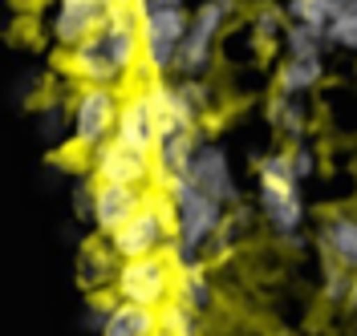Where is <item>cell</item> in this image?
I'll use <instances>...</instances> for the list:
<instances>
[{
  "mask_svg": "<svg viewBox=\"0 0 357 336\" xmlns=\"http://www.w3.org/2000/svg\"><path fill=\"white\" fill-rule=\"evenodd\" d=\"M138 21H142V69L151 77L175 69L191 29V13L178 0H142Z\"/></svg>",
  "mask_w": 357,
  "mask_h": 336,
  "instance_id": "1",
  "label": "cell"
},
{
  "mask_svg": "<svg viewBox=\"0 0 357 336\" xmlns=\"http://www.w3.org/2000/svg\"><path fill=\"white\" fill-rule=\"evenodd\" d=\"M256 179H260V211H264L268 227H272L280 239L301 235V223H305V199H301V179H296V170H292L289 150H284V154L260 158Z\"/></svg>",
  "mask_w": 357,
  "mask_h": 336,
  "instance_id": "2",
  "label": "cell"
},
{
  "mask_svg": "<svg viewBox=\"0 0 357 336\" xmlns=\"http://www.w3.org/2000/svg\"><path fill=\"white\" fill-rule=\"evenodd\" d=\"M171 239H175V202H171V195H158L155 191V195L146 199V207H142L122 231H114L106 243L118 251L122 264H130V259L167 255Z\"/></svg>",
  "mask_w": 357,
  "mask_h": 336,
  "instance_id": "3",
  "label": "cell"
},
{
  "mask_svg": "<svg viewBox=\"0 0 357 336\" xmlns=\"http://www.w3.org/2000/svg\"><path fill=\"white\" fill-rule=\"evenodd\" d=\"M167 195H171V202H175V239L183 247H191V251H199L203 255L207 243H211V235L220 231L227 207H220L215 199H207L191 179L171 182Z\"/></svg>",
  "mask_w": 357,
  "mask_h": 336,
  "instance_id": "4",
  "label": "cell"
},
{
  "mask_svg": "<svg viewBox=\"0 0 357 336\" xmlns=\"http://www.w3.org/2000/svg\"><path fill=\"white\" fill-rule=\"evenodd\" d=\"M73 150L82 154H98L106 142H114L118 130V113H122V93L118 90H82L73 97Z\"/></svg>",
  "mask_w": 357,
  "mask_h": 336,
  "instance_id": "5",
  "label": "cell"
},
{
  "mask_svg": "<svg viewBox=\"0 0 357 336\" xmlns=\"http://www.w3.org/2000/svg\"><path fill=\"white\" fill-rule=\"evenodd\" d=\"M175 280L178 271L171 268V259L167 255H151V259H130V264H122L118 271V288L114 296L118 300H126V304H138V308H162V304H171L175 300Z\"/></svg>",
  "mask_w": 357,
  "mask_h": 336,
  "instance_id": "6",
  "label": "cell"
},
{
  "mask_svg": "<svg viewBox=\"0 0 357 336\" xmlns=\"http://www.w3.org/2000/svg\"><path fill=\"white\" fill-rule=\"evenodd\" d=\"M236 17V4L231 0H211V4H199L191 13V29H187V41H183V53H178V73L183 77H203L211 57H215V41L227 29V21Z\"/></svg>",
  "mask_w": 357,
  "mask_h": 336,
  "instance_id": "7",
  "label": "cell"
},
{
  "mask_svg": "<svg viewBox=\"0 0 357 336\" xmlns=\"http://www.w3.org/2000/svg\"><path fill=\"white\" fill-rule=\"evenodd\" d=\"M98 41L106 45V53H110V61L118 65L122 77H138V69H142V21H138V4L110 0L106 24L98 29Z\"/></svg>",
  "mask_w": 357,
  "mask_h": 336,
  "instance_id": "8",
  "label": "cell"
},
{
  "mask_svg": "<svg viewBox=\"0 0 357 336\" xmlns=\"http://www.w3.org/2000/svg\"><path fill=\"white\" fill-rule=\"evenodd\" d=\"M106 13H110V0H61L45 13V33L53 45L73 53L106 24Z\"/></svg>",
  "mask_w": 357,
  "mask_h": 336,
  "instance_id": "9",
  "label": "cell"
},
{
  "mask_svg": "<svg viewBox=\"0 0 357 336\" xmlns=\"http://www.w3.org/2000/svg\"><path fill=\"white\" fill-rule=\"evenodd\" d=\"M89 170H93V182L102 186H146L155 179V158L106 142L98 154H89Z\"/></svg>",
  "mask_w": 357,
  "mask_h": 336,
  "instance_id": "10",
  "label": "cell"
},
{
  "mask_svg": "<svg viewBox=\"0 0 357 336\" xmlns=\"http://www.w3.org/2000/svg\"><path fill=\"white\" fill-rule=\"evenodd\" d=\"M187 179L195 182L207 199L220 202V207H240V186H236V175H231L227 150L215 146V142H203L199 146V154L191 158Z\"/></svg>",
  "mask_w": 357,
  "mask_h": 336,
  "instance_id": "11",
  "label": "cell"
},
{
  "mask_svg": "<svg viewBox=\"0 0 357 336\" xmlns=\"http://www.w3.org/2000/svg\"><path fill=\"white\" fill-rule=\"evenodd\" d=\"M114 142L126 146V150H138V154L155 158V150H158V122H155L151 102L142 97V90H134V93L122 97V113H118Z\"/></svg>",
  "mask_w": 357,
  "mask_h": 336,
  "instance_id": "12",
  "label": "cell"
},
{
  "mask_svg": "<svg viewBox=\"0 0 357 336\" xmlns=\"http://www.w3.org/2000/svg\"><path fill=\"white\" fill-rule=\"evenodd\" d=\"M146 199H151V195H146L142 186H102V182H98V191H93V227H98L102 235L122 231V227L146 207Z\"/></svg>",
  "mask_w": 357,
  "mask_h": 336,
  "instance_id": "13",
  "label": "cell"
},
{
  "mask_svg": "<svg viewBox=\"0 0 357 336\" xmlns=\"http://www.w3.org/2000/svg\"><path fill=\"white\" fill-rule=\"evenodd\" d=\"M203 146V130H187V134H171V138H158V150H155V182L158 191L167 195L171 182L187 179L191 170V158L199 154Z\"/></svg>",
  "mask_w": 357,
  "mask_h": 336,
  "instance_id": "14",
  "label": "cell"
},
{
  "mask_svg": "<svg viewBox=\"0 0 357 336\" xmlns=\"http://www.w3.org/2000/svg\"><path fill=\"white\" fill-rule=\"evenodd\" d=\"M118 271H122V259L110 243H86L82 255H77V284L89 291V296H106L110 288H118Z\"/></svg>",
  "mask_w": 357,
  "mask_h": 336,
  "instance_id": "15",
  "label": "cell"
},
{
  "mask_svg": "<svg viewBox=\"0 0 357 336\" xmlns=\"http://www.w3.org/2000/svg\"><path fill=\"white\" fill-rule=\"evenodd\" d=\"M321 247L329 251V259H337L341 268H349L357 275V215L354 211H333L321 223Z\"/></svg>",
  "mask_w": 357,
  "mask_h": 336,
  "instance_id": "16",
  "label": "cell"
},
{
  "mask_svg": "<svg viewBox=\"0 0 357 336\" xmlns=\"http://www.w3.org/2000/svg\"><path fill=\"white\" fill-rule=\"evenodd\" d=\"M102 336H158V312L118 300L110 320H106V328H102Z\"/></svg>",
  "mask_w": 357,
  "mask_h": 336,
  "instance_id": "17",
  "label": "cell"
},
{
  "mask_svg": "<svg viewBox=\"0 0 357 336\" xmlns=\"http://www.w3.org/2000/svg\"><path fill=\"white\" fill-rule=\"evenodd\" d=\"M325 77V65H321V57H309V61H301V57H289L284 65L276 69V93H289V97H301V93H309L317 81Z\"/></svg>",
  "mask_w": 357,
  "mask_h": 336,
  "instance_id": "18",
  "label": "cell"
},
{
  "mask_svg": "<svg viewBox=\"0 0 357 336\" xmlns=\"http://www.w3.org/2000/svg\"><path fill=\"white\" fill-rule=\"evenodd\" d=\"M248 223H252V207H231L227 215H223V223H220V231L211 235V243H207V255L211 259H227L236 247L244 243V235H248Z\"/></svg>",
  "mask_w": 357,
  "mask_h": 336,
  "instance_id": "19",
  "label": "cell"
},
{
  "mask_svg": "<svg viewBox=\"0 0 357 336\" xmlns=\"http://www.w3.org/2000/svg\"><path fill=\"white\" fill-rule=\"evenodd\" d=\"M175 300L191 304L195 312H207L215 304V288H211V275H207V264H195V268H183L175 280Z\"/></svg>",
  "mask_w": 357,
  "mask_h": 336,
  "instance_id": "20",
  "label": "cell"
},
{
  "mask_svg": "<svg viewBox=\"0 0 357 336\" xmlns=\"http://www.w3.org/2000/svg\"><path fill=\"white\" fill-rule=\"evenodd\" d=\"M268 122H272L284 138L301 142V138H305V102H301V97H289V93L268 97Z\"/></svg>",
  "mask_w": 357,
  "mask_h": 336,
  "instance_id": "21",
  "label": "cell"
},
{
  "mask_svg": "<svg viewBox=\"0 0 357 336\" xmlns=\"http://www.w3.org/2000/svg\"><path fill=\"white\" fill-rule=\"evenodd\" d=\"M284 13H289L292 24H309V29H321L325 33L341 17V0H292Z\"/></svg>",
  "mask_w": 357,
  "mask_h": 336,
  "instance_id": "22",
  "label": "cell"
},
{
  "mask_svg": "<svg viewBox=\"0 0 357 336\" xmlns=\"http://www.w3.org/2000/svg\"><path fill=\"white\" fill-rule=\"evenodd\" d=\"M284 33H289V13L284 8H256L252 13V37H256V45L260 49H272L276 41H284Z\"/></svg>",
  "mask_w": 357,
  "mask_h": 336,
  "instance_id": "23",
  "label": "cell"
},
{
  "mask_svg": "<svg viewBox=\"0 0 357 336\" xmlns=\"http://www.w3.org/2000/svg\"><path fill=\"white\" fill-rule=\"evenodd\" d=\"M158 333L167 336H199V312L183 300H171L158 308Z\"/></svg>",
  "mask_w": 357,
  "mask_h": 336,
  "instance_id": "24",
  "label": "cell"
},
{
  "mask_svg": "<svg viewBox=\"0 0 357 336\" xmlns=\"http://www.w3.org/2000/svg\"><path fill=\"white\" fill-rule=\"evenodd\" d=\"M37 126H41V138L49 146H57V142H66V134H73V110H66V102H45L41 106V118H37Z\"/></svg>",
  "mask_w": 357,
  "mask_h": 336,
  "instance_id": "25",
  "label": "cell"
},
{
  "mask_svg": "<svg viewBox=\"0 0 357 336\" xmlns=\"http://www.w3.org/2000/svg\"><path fill=\"white\" fill-rule=\"evenodd\" d=\"M284 45H289V57L309 61V57H321V49L329 45V41H325V33H321V29H309V24H292L289 21Z\"/></svg>",
  "mask_w": 357,
  "mask_h": 336,
  "instance_id": "26",
  "label": "cell"
},
{
  "mask_svg": "<svg viewBox=\"0 0 357 336\" xmlns=\"http://www.w3.org/2000/svg\"><path fill=\"white\" fill-rule=\"evenodd\" d=\"M354 271L341 268L337 259H325V271H321V296L329 304H349V291H354Z\"/></svg>",
  "mask_w": 357,
  "mask_h": 336,
  "instance_id": "27",
  "label": "cell"
},
{
  "mask_svg": "<svg viewBox=\"0 0 357 336\" xmlns=\"http://www.w3.org/2000/svg\"><path fill=\"white\" fill-rule=\"evenodd\" d=\"M325 41L357 53V0H341V17L325 29Z\"/></svg>",
  "mask_w": 357,
  "mask_h": 336,
  "instance_id": "28",
  "label": "cell"
},
{
  "mask_svg": "<svg viewBox=\"0 0 357 336\" xmlns=\"http://www.w3.org/2000/svg\"><path fill=\"white\" fill-rule=\"evenodd\" d=\"M114 304H118V296H89L82 324H86L89 333L102 336V328H106V320H110V312H114Z\"/></svg>",
  "mask_w": 357,
  "mask_h": 336,
  "instance_id": "29",
  "label": "cell"
},
{
  "mask_svg": "<svg viewBox=\"0 0 357 336\" xmlns=\"http://www.w3.org/2000/svg\"><path fill=\"white\" fill-rule=\"evenodd\" d=\"M292 158V170H296V179H312L317 175V154H312V146H305V142H296L289 150Z\"/></svg>",
  "mask_w": 357,
  "mask_h": 336,
  "instance_id": "30",
  "label": "cell"
},
{
  "mask_svg": "<svg viewBox=\"0 0 357 336\" xmlns=\"http://www.w3.org/2000/svg\"><path fill=\"white\" fill-rule=\"evenodd\" d=\"M349 308L357 312V280H354V291H349Z\"/></svg>",
  "mask_w": 357,
  "mask_h": 336,
  "instance_id": "31",
  "label": "cell"
},
{
  "mask_svg": "<svg viewBox=\"0 0 357 336\" xmlns=\"http://www.w3.org/2000/svg\"><path fill=\"white\" fill-rule=\"evenodd\" d=\"M158 336H167V333H158Z\"/></svg>",
  "mask_w": 357,
  "mask_h": 336,
  "instance_id": "32",
  "label": "cell"
}]
</instances>
